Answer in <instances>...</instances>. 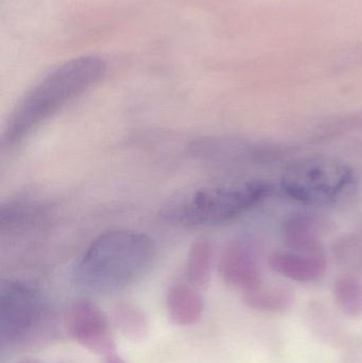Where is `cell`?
Listing matches in <instances>:
<instances>
[{
    "label": "cell",
    "mask_w": 362,
    "mask_h": 363,
    "mask_svg": "<svg viewBox=\"0 0 362 363\" xmlns=\"http://www.w3.org/2000/svg\"><path fill=\"white\" fill-rule=\"evenodd\" d=\"M106 69L103 60L96 55L74 57L55 68L19 100L4 128V144L11 147L23 142L42 123L99 82Z\"/></svg>",
    "instance_id": "obj_1"
},
{
    "label": "cell",
    "mask_w": 362,
    "mask_h": 363,
    "mask_svg": "<svg viewBox=\"0 0 362 363\" xmlns=\"http://www.w3.org/2000/svg\"><path fill=\"white\" fill-rule=\"evenodd\" d=\"M154 241L132 230H112L96 237L79 258L76 277L93 289H116L137 279L152 266Z\"/></svg>",
    "instance_id": "obj_2"
},
{
    "label": "cell",
    "mask_w": 362,
    "mask_h": 363,
    "mask_svg": "<svg viewBox=\"0 0 362 363\" xmlns=\"http://www.w3.org/2000/svg\"><path fill=\"white\" fill-rule=\"evenodd\" d=\"M272 191L273 185L266 180L202 188L174 203L166 217L184 228L220 225L244 215L269 198Z\"/></svg>",
    "instance_id": "obj_3"
},
{
    "label": "cell",
    "mask_w": 362,
    "mask_h": 363,
    "mask_svg": "<svg viewBox=\"0 0 362 363\" xmlns=\"http://www.w3.org/2000/svg\"><path fill=\"white\" fill-rule=\"evenodd\" d=\"M354 184V170L332 157H306L291 162L282 174L283 191L300 203L327 205L341 199Z\"/></svg>",
    "instance_id": "obj_4"
},
{
    "label": "cell",
    "mask_w": 362,
    "mask_h": 363,
    "mask_svg": "<svg viewBox=\"0 0 362 363\" xmlns=\"http://www.w3.org/2000/svg\"><path fill=\"white\" fill-rule=\"evenodd\" d=\"M67 330L77 343L91 353L108 356L117 352L108 315L89 301H78L68 309Z\"/></svg>",
    "instance_id": "obj_5"
},
{
    "label": "cell",
    "mask_w": 362,
    "mask_h": 363,
    "mask_svg": "<svg viewBox=\"0 0 362 363\" xmlns=\"http://www.w3.org/2000/svg\"><path fill=\"white\" fill-rule=\"evenodd\" d=\"M219 273L223 281L244 292L263 285L261 267L254 251L242 241L227 245L219 260Z\"/></svg>",
    "instance_id": "obj_6"
},
{
    "label": "cell",
    "mask_w": 362,
    "mask_h": 363,
    "mask_svg": "<svg viewBox=\"0 0 362 363\" xmlns=\"http://www.w3.org/2000/svg\"><path fill=\"white\" fill-rule=\"evenodd\" d=\"M272 270L298 283L320 279L327 270L324 251L300 252L293 250L274 252L269 259Z\"/></svg>",
    "instance_id": "obj_7"
},
{
    "label": "cell",
    "mask_w": 362,
    "mask_h": 363,
    "mask_svg": "<svg viewBox=\"0 0 362 363\" xmlns=\"http://www.w3.org/2000/svg\"><path fill=\"white\" fill-rule=\"evenodd\" d=\"M282 237L287 249L300 252L323 251L321 226L314 216L293 213L285 220Z\"/></svg>",
    "instance_id": "obj_8"
},
{
    "label": "cell",
    "mask_w": 362,
    "mask_h": 363,
    "mask_svg": "<svg viewBox=\"0 0 362 363\" xmlns=\"http://www.w3.org/2000/svg\"><path fill=\"white\" fill-rule=\"evenodd\" d=\"M203 309V298L197 288L186 284H176L168 291V315L176 325L189 326L198 323Z\"/></svg>",
    "instance_id": "obj_9"
},
{
    "label": "cell",
    "mask_w": 362,
    "mask_h": 363,
    "mask_svg": "<svg viewBox=\"0 0 362 363\" xmlns=\"http://www.w3.org/2000/svg\"><path fill=\"white\" fill-rule=\"evenodd\" d=\"M113 323L121 336L133 343L144 342L150 334V321L137 305L127 301L113 308Z\"/></svg>",
    "instance_id": "obj_10"
},
{
    "label": "cell",
    "mask_w": 362,
    "mask_h": 363,
    "mask_svg": "<svg viewBox=\"0 0 362 363\" xmlns=\"http://www.w3.org/2000/svg\"><path fill=\"white\" fill-rule=\"evenodd\" d=\"M295 296L286 286H264L244 292L247 306L263 313H286L293 306Z\"/></svg>",
    "instance_id": "obj_11"
},
{
    "label": "cell",
    "mask_w": 362,
    "mask_h": 363,
    "mask_svg": "<svg viewBox=\"0 0 362 363\" xmlns=\"http://www.w3.org/2000/svg\"><path fill=\"white\" fill-rule=\"evenodd\" d=\"M212 245L208 240H197L191 247L187 262V279L197 289L208 287L212 273Z\"/></svg>",
    "instance_id": "obj_12"
},
{
    "label": "cell",
    "mask_w": 362,
    "mask_h": 363,
    "mask_svg": "<svg viewBox=\"0 0 362 363\" xmlns=\"http://www.w3.org/2000/svg\"><path fill=\"white\" fill-rule=\"evenodd\" d=\"M336 304L342 313L353 319L362 317V281L351 275L338 277L333 286Z\"/></svg>",
    "instance_id": "obj_13"
},
{
    "label": "cell",
    "mask_w": 362,
    "mask_h": 363,
    "mask_svg": "<svg viewBox=\"0 0 362 363\" xmlns=\"http://www.w3.org/2000/svg\"><path fill=\"white\" fill-rule=\"evenodd\" d=\"M40 216V206L33 203L26 201L8 203L1 209V230L11 232L19 228H25V225L31 224Z\"/></svg>",
    "instance_id": "obj_14"
},
{
    "label": "cell",
    "mask_w": 362,
    "mask_h": 363,
    "mask_svg": "<svg viewBox=\"0 0 362 363\" xmlns=\"http://www.w3.org/2000/svg\"><path fill=\"white\" fill-rule=\"evenodd\" d=\"M106 363H128L125 362L123 358L119 357L116 353L112 354V355L106 356Z\"/></svg>",
    "instance_id": "obj_15"
},
{
    "label": "cell",
    "mask_w": 362,
    "mask_h": 363,
    "mask_svg": "<svg viewBox=\"0 0 362 363\" xmlns=\"http://www.w3.org/2000/svg\"><path fill=\"white\" fill-rule=\"evenodd\" d=\"M16 363H43V362H40V360L35 359V358L26 357V358H21V359H19L18 362H17Z\"/></svg>",
    "instance_id": "obj_16"
}]
</instances>
